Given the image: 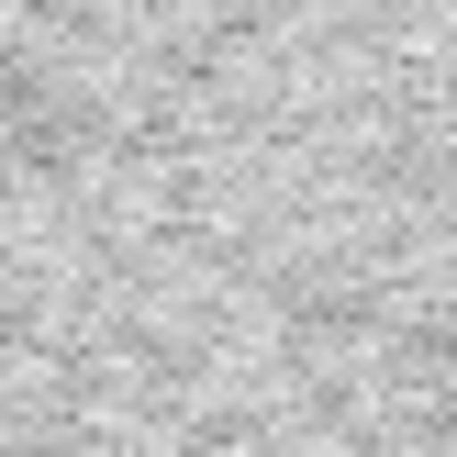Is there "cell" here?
Masks as SVG:
<instances>
[{
  "label": "cell",
  "instance_id": "1",
  "mask_svg": "<svg viewBox=\"0 0 457 457\" xmlns=\"http://www.w3.org/2000/svg\"><path fill=\"white\" fill-rule=\"evenodd\" d=\"M0 457H457V0H0Z\"/></svg>",
  "mask_w": 457,
  "mask_h": 457
}]
</instances>
